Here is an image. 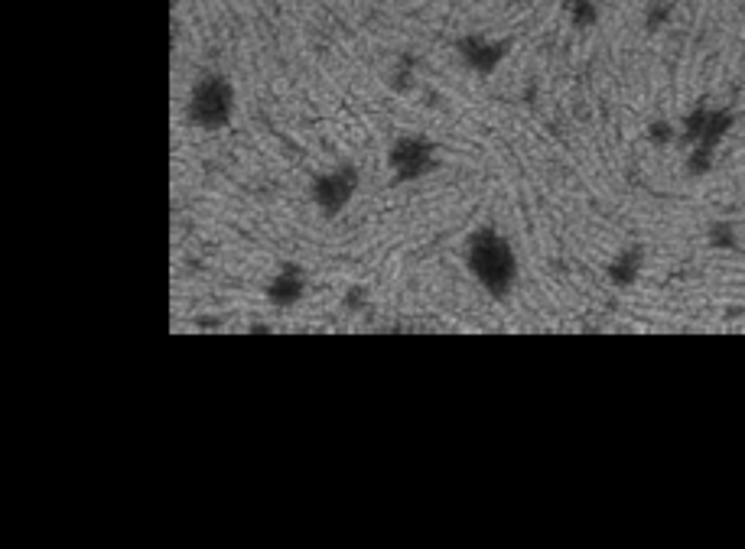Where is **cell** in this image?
Returning a JSON list of instances; mask_svg holds the SVG:
<instances>
[{
  "label": "cell",
  "instance_id": "obj_13",
  "mask_svg": "<svg viewBox=\"0 0 745 549\" xmlns=\"http://www.w3.org/2000/svg\"><path fill=\"white\" fill-rule=\"evenodd\" d=\"M654 140V144H674L677 140V127L670 124V120H654L652 124V134H648Z\"/></svg>",
  "mask_w": 745,
  "mask_h": 549
},
{
  "label": "cell",
  "instance_id": "obj_1",
  "mask_svg": "<svg viewBox=\"0 0 745 549\" xmlns=\"http://www.w3.org/2000/svg\"><path fill=\"white\" fill-rule=\"evenodd\" d=\"M466 267L479 289L495 303H505L518 287V253L505 235L492 228H479L466 247Z\"/></svg>",
  "mask_w": 745,
  "mask_h": 549
},
{
  "label": "cell",
  "instance_id": "obj_5",
  "mask_svg": "<svg viewBox=\"0 0 745 549\" xmlns=\"http://www.w3.org/2000/svg\"><path fill=\"white\" fill-rule=\"evenodd\" d=\"M456 52H459V59H463L472 72L492 75V72L505 62L508 52H511V40H492V36L472 33V36H463V40H456Z\"/></svg>",
  "mask_w": 745,
  "mask_h": 549
},
{
  "label": "cell",
  "instance_id": "obj_10",
  "mask_svg": "<svg viewBox=\"0 0 745 549\" xmlns=\"http://www.w3.org/2000/svg\"><path fill=\"white\" fill-rule=\"evenodd\" d=\"M710 244L720 247V251H736L739 247L736 225H729V221H716V225H710Z\"/></svg>",
  "mask_w": 745,
  "mask_h": 549
},
{
  "label": "cell",
  "instance_id": "obj_7",
  "mask_svg": "<svg viewBox=\"0 0 745 549\" xmlns=\"http://www.w3.org/2000/svg\"><path fill=\"white\" fill-rule=\"evenodd\" d=\"M303 289H306V277H303V270H297V267H283V270L271 279L267 296H271L277 305H293L303 296Z\"/></svg>",
  "mask_w": 745,
  "mask_h": 549
},
{
  "label": "cell",
  "instance_id": "obj_8",
  "mask_svg": "<svg viewBox=\"0 0 745 549\" xmlns=\"http://www.w3.org/2000/svg\"><path fill=\"white\" fill-rule=\"evenodd\" d=\"M642 257H644L642 247H628V251H622L616 261L608 263V279L622 289L634 287V279H638V273H642Z\"/></svg>",
  "mask_w": 745,
  "mask_h": 549
},
{
  "label": "cell",
  "instance_id": "obj_11",
  "mask_svg": "<svg viewBox=\"0 0 745 549\" xmlns=\"http://www.w3.org/2000/svg\"><path fill=\"white\" fill-rule=\"evenodd\" d=\"M713 156L716 150H703V146H690V160H687V173L690 176H703L713 169Z\"/></svg>",
  "mask_w": 745,
  "mask_h": 549
},
{
  "label": "cell",
  "instance_id": "obj_6",
  "mask_svg": "<svg viewBox=\"0 0 745 549\" xmlns=\"http://www.w3.org/2000/svg\"><path fill=\"white\" fill-rule=\"evenodd\" d=\"M736 127V111L732 108H710L706 114V124H703V134L694 146H703V150H716L729 137V130Z\"/></svg>",
  "mask_w": 745,
  "mask_h": 549
},
{
  "label": "cell",
  "instance_id": "obj_2",
  "mask_svg": "<svg viewBox=\"0 0 745 549\" xmlns=\"http://www.w3.org/2000/svg\"><path fill=\"white\" fill-rule=\"evenodd\" d=\"M189 108H192V120L196 124L208 127V130L225 127L232 120V111H235V92L232 84H228V78L222 75L202 78L196 84V92H192V104Z\"/></svg>",
  "mask_w": 745,
  "mask_h": 549
},
{
  "label": "cell",
  "instance_id": "obj_9",
  "mask_svg": "<svg viewBox=\"0 0 745 549\" xmlns=\"http://www.w3.org/2000/svg\"><path fill=\"white\" fill-rule=\"evenodd\" d=\"M570 20H573L576 30H590V26L599 20L596 0H573V4H570Z\"/></svg>",
  "mask_w": 745,
  "mask_h": 549
},
{
  "label": "cell",
  "instance_id": "obj_4",
  "mask_svg": "<svg viewBox=\"0 0 745 549\" xmlns=\"http://www.w3.org/2000/svg\"><path fill=\"white\" fill-rule=\"evenodd\" d=\"M355 192H359V169L355 166H339L313 182V202H316L319 211L329 215V218L339 215V211L351 202V195Z\"/></svg>",
  "mask_w": 745,
  "mask_h": 549
},
{
  "label": "cell",
  "instance_id": "obj_3",
  "mask_svg": "<svg viewBox=\"0 0 745 549\" xmlns=\"http://www.w3.org/2000/svg\"><path fill=\"white\" fill-rule=\"evenodd\" d=\"M387 163H391L395 182H417V179L430 176L437 169V144L427 140V137H401L391 146Z\"/></svg>",
  "mask_w": 745,
  "mask_h": 549
},
{
  "label": "cell",
  "instance_id": "obj_12",
  "mask_svg": "<svg viewBox=\"0 0 745 549\" xmlns=\"http://www.w3.org/2000/svg\"><path fill=\"white\" fill-rule=\"evenodd\" d=\"M670 10H674V4L670 0H654L652 7H648V17H644V23H648V30H658V26H664L670 20Z\"/></svg>",
  "mask_w": 745,
  "mask_h": 549
}]
</instances>
